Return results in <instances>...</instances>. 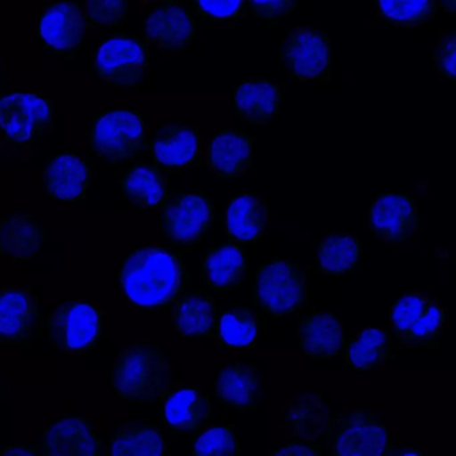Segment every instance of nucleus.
<instances>
[{
  "label": "nucleus",
  "mask_w": 456,
  "mask_h": 456,
  "mask_svg": "<svg viewBox=\"0 0 456 456\" xmlns=\"http://www.w3.org/2000/svg\"><path fill=\"white\" fill-rule=\"evenodd\" d=\"M53 118V105L49 98L38 94L7 95L0 102V125L4 140L23 145L42 134Z\"/></svg>",
  "instance_id": "obj_10"
},
{
  "label": "nucleus",
  "mask_w": 456,
  "mask_h": 456,
  "mask_svg": "<svg viewBox=\"0 0 456 456\" xmlns=\"http://www.w3.org/2000/svg\"><path fill=\"white\" fill-rule=\"evenodd\" d=\"M167 443L161 429L146 421L121 423L111 439V453L114 456H157L164 455Z\"/></svg>",
  "instance_id": "obj_30"
},
{
  "label": "nucleus",
  "mask_w": 456,
  "mask_h": 456,
  "mask_svg": "<svg viewBox=\"0 0 456 456\" xmlns=\"http://www.w3.org/2000/svg\"><path fill=\"white\" fill-rule=\"evenodd\" d=\"M39 451L47 456H95L102 453V443L86 418L68 416L44 429Z\"/></svg>",
  "instance_id": "obj_14"
},
{
  "label": "nucleus",
  "mask_w": 456,
  "mask_h": 456,
  "mask_svg": "<svg viewBox=\"0 0 456 456\" xmlns=\"http://www.w3.org/2000/svg\"><path fill=\"white\" fill-rule=\"evenodd\" d=\"M38 300L28 289L2 288L0 296V336L2 343L30 340L38 325Z\"/></svg>",
  "instance_id": "obj_17"
},
{
  "label": "nucleus",
  "mask_w": 456,
  "mask_h": 456,
  "mask_svg": "<svg viewBox=\"0 0 456 456\" xmlns=\"http://www.w3.org/2000/svg\"><path fill=\"white\" fill-rule=\"evenodd\" d=\"M200 15L215 20L241 17L249 0H191Z\"/></svg>",
  "instance_id": "obj_37"
},
{
  "label": "nucleus",
  "mask_w": 456,
  "mask_h": 456,
  "mask_svg": "<svg viewBox=\"0 0 456 456\" xmlns=\"http://www.w3.org/2000/svg\"><path fill=\"white\" fill-rule=\"evenodd\" d=\"M167 352L157 344H132L122 348L111 368V388L118 399L151 403L170 386Z\"/></svg>",
  "instance_id": "obj_2"
},
{
  "label": "nucleus",
  "mask_w": 456,
  "mask_h": 456,
  "mask_svg": "<svg viewBox=\"0 0 456 456\" xmlns=\"http://www.w3.org/2000/svg\"><path fill=\"white\" fill-rule=\"evenodd\" d=\"M370 228L384 242H399L419 225L418 205L404 194H381L368 210Z\"/></svg>",
  "instance_id": "obj_15"
},
{
  "label": "nucleus",
  "mask_w": 456,
  "mask_h": 456,
  "mask_svg": "<svg viewBox=\"0 0 456 456\" xmlns=\"http://www.w3.org/2000/svg\"><path fill=\"white\" fill-rule=\"evenodd\" d=\"M146 122L135 110H110L95 117L89 133L92 151L108 162L132 161L145 149Z\"/></svg>",
  "instance_id": "obj_3"
},
{
  "label": "nucleus",
  "mask_w": 456,
  "mask_h": 456,
  "mask_svg": "<svg viewBox=\"0 0 456 456\" xmlns=\"http://www.w3.org/2000/svg\"><path fill=\"white\" fill-rule=\"evenodd\" d=\"M253 140L234 129H224L210 138L208 162L218 177L236 178L248 172L252 164Z\"/></svg>",
  "instance_id": "obj_23"
},
{
  "label": "nucleus",
  "mask_w": 456,
  "mask_h": 456,
  "mask_svg": "<svg viewBox=\"0 0 456 456\" xmlns=\"http://www.w3.org/2000/svg\"><path fill=\"white\" fill-rule=\"evenodd\" d=\"M2 455H41V451L36 450V448L28 447H7L6 450L2 451Z\"/></svg>",
  "instance_id": "obj_41"
},
{
  "label": "nucleus",
  "mask_w": 456,
  "mask_h": 456,
  "mask_svg": "<svg viewBox=\"0 0 456 456\" xmlns=\"http://www.w3.org/2000/svg\"><path fill=\"white\" fill-rule=\"evenodd\" d=\"M282 60L293 78L298 81L324 79L332 63L330 39L322 31L292 28L282 44Z\"/></svg>",
  "instance_id": "obj_9"
},
{
  "label": "nucleus",
  "mask_w": 456,
  "mask_h": 456,
  "mask_svg": "<svg viewBox=\"0 0 456 456\" xmlns=\"http://www.w3.org/2000/svg\"><path fill=\"white\" fill-rule=\"evenodd\" d=\"M317 266L330 276H340L352 271L362 255L360 240L354 236L327 237L317 247Z\"/></svg>",
  "instance_id": "obj_32"
},
{
  "label": "nucleus",
  "mask_w": 456,
  "mask_h": 456,
  "mask_svg": "<svg viewBox=\"0 0 456 456\" xmlns=\"http://www.w3.org/2000/svg\"><path fill=\"white\" fill-rule=\"evenodd\" d=\"M92 169L78 154L62 153L52 159L42 173L47 193L57 202L81 201L90 186Z\"/></svg>",
  "instance_id": "obj_16"
},
{
  "label": "nucleus",
  "mask_w": 456,
  "mask_h": 456,
  "mask_svg": "<svg viewBox=\"0 0 456 456\" xmlns=\"http://www.w3.org/2000/svg\"><path fill=\"white\" fill-rule=\"evenodd\" d=\"M272 455H296V456H312L320 455V450L317 445H312L311 443H287L282 447L277 448L272 452Z\"/></svg>",
  "instance_id": "obj_40"
},
{
  "label": "nucleus",
  "mask_w": 456,
  "mask_h": 456,
  "mask_svg": "<svg viewBox=\"0 0 456 456\" xmlns=\"http://www.w3.org/2000/svg\"><path fill=\"white\" fill-rule=\"evenodd\" d=\"M248 260L237 242L212 247L202 263L208 284L216 289L231 290L241 284Z\"/></svg>",
  "instance_id": "obj_28"
},
{
  "label": "nucleus",
  "mask_w": 456,
  "mask_h": 456,
  "mask_svg": "<svg viewBox=\"0 0 456 456\" xmlns=\"http://www.w3.org/2000/svg\"><path fill=\"white\" fill-rule=\"evenodd\" d=\"M434 63L442 78L456 81V33L445 37L437 45Z\"/></svg>",
  "instance_id": "obj_38"
},
{
  "label": "nucleus",
  "mask_w": 456,
  "mask_h": 456,
  "mask_svg": "<svg viewBox=\"0 0 456 456\" xmlns=\"http://www.w3.org/2000/svg\"><path fill=\"white\" fill-rule=\"evenodd\" d=\"M117 277L125 297L133 305L167 308L183 292L186 268L177 255L164 248H137L122 261Z\"/></svg>",
  "instance_id": "obj_1"
},
{
  "label": "nucleus",
  "mask_w": 456,
  "mask_h": 456,
  "mask_svg": "<svg viewBox=\"0 0 456 456\" xmlns=\"http://www.w3.org/2000/svg\"><path fill=\"white\" fill-rule=\"evenodd\" d=\"M233 103L244 124L264 125L279 114L281 89L266 79H250L237 87Z\"/></svg>",
  "instance_id": "obj_24"
},
{
  "label": "nucleus",
  "mask_w": 456,
  "mask_h": 456,
  "mask_svg": "<svg viewBox=\"0 0 456 456\" xmlns=\"http://www.w3.org/2000/svg\"><path fill=\"white\" fill-rule=\"evenodd\" d=\"M392 451L388 429L375 411L356 408L338 420L333 439L338 456H380Z\"/></svg>",
  "instance_id": "obj_8"
},
{
  "label": "nucleus",
  "mask_w": 456,
  "mask_h": 456,
  "mask_svg": "<svg viewBox=\"0 0 456 456\" xmlns=\"http://www.w3.org/2000/svg\"><path fill=\"white\" fill-rule=\"evenodd\" d=\"M268 221V204L253 194L234 197L226 209V232L237 244L257 242L265 233Z\"/></svg>",
  "instance_id": "obj_25"
},
{
  "label": "nucleus",
  "mask_w": 456,
  "mask_h": 456,
  "mask_svg": "<svg viewBox=\"0 0 456 456\" xmlns=\"http://www.w3.org/2000/svg\"><path fill=\"white\" fill-rule=\"evenodd\" d=\"M119 183L130 201L143 209H153L167 204L169 186L167 177L157 167L135 165L122 175Z\"/></svg>",
  "instance_id": "obj_29"
},
{
  "label": "nucleus",
  "mask_w": 456,
  "mask_h": 456,
  "mask_svg": "<svg viewBox=\"0 0 456 456\" xmlns=\"http://www.w3.org/2000/svg\"><path fill=\"white\" fill-rule=\"evenodd\" d=\"M87 20L98 28L121 26L129 12V0H84Z\"/></svg>",
  "instance_id": "obj_36"
},
{
  "label": "nucleus",
  "mask_w": 456,
  "mask_h": 456,
  "mask_svg": "<svg viewBox=\"0 0 456 456\" xmlns=\"http://www.w3.org/2000/svg\"><path fill=\"white\" fill-rule=\"evenodd\" d=\"M164 400V416L173 431H197L205 426L212 415L209 396L199 386L167 387Z\"/></svg>",
  "instance_id": "obj_18"
},
{
  "label": "nucleus",
  "mask_w": 456,
  "mask_h": 456,
  "mask_svg": "<svg viewBox=\"0 0 456 456\" xmlns=\"http://www.w3.org/2000/svg\"><path fill=\"white\" fill-rule=\"evenodd\" d=\"M252 14L265 20H276L290 14L297 0H249Z\"/></svg>",
  "instance_id": "obj_39"
},
{
  "label": "nucleus",
  "mask_w": 456,
  "mask_h": 456,
  "mask_svg": "<svg viewBox=\"0 0 456 456\" xmlns=\"http://www.w3.org/2000/svg\"><path fill=\"white\" fill-rule=\"evenodd\" d=\"M212 201L204 194H181L165 207L164 236L172 244L189 245L201 241L210 226L213 215Z\"/></svg>",
  "instance_id": "obj_11"
},
{
  "label": "nucleus",
  "mask_w": 456,
  "mask_h": 456,
  "mask_svg": "<svg viewBox=\"0 0 456 456\" xmlns=\"http://www.w3.org/2000/svg\"><path fill=\"white\" fill-rule=\"evenodd\" d=\"M447 312L420 292L403 296L391 311V322L400 343L424 346L436 340Z\"/></svg>",
  "instance_id": "obj_7"
},
{
  "label": "nucleus",
  "mask_w": 456,
  "mask_h": 456,
  "mask_svg": "<svg viewBox=\"0 0 456 456\" xmlns=\"http://www.w3.org/2000/svg\"><path fill=\"white\" fill-rule=\"evenodd\" d=\"M175 330L186 340H200L210 336L215 330L217 306L215 298L196 292L180 298L175 304Z\"/></svg>",
  "instance_id": "obj_27"
},
{
  "label": "nucleus",
  "mask_w": 456,
  "mask_h": 456,
  "mask_svg": "<svg viewBox=\"0 0 456 456\" xmlns=\"http://www.w3.org/2000/svg\"><path fill=\"white\" fill-rule=\"evenodd\" d=\"M145 2H148V0H145Z\"/></svg>",
  "instance_id": "obj_43"
},
{
  "label": "nucleus",
  "mask_w": 456,
  "mask_h": 456,
  "mask_svg": "<svg viewBox=\"0 0 456 456\" xmlns=\"http://www.w3.org/2000/svg\"><path fill=\"white\" fill-rule=\"evenodd\" d=\"M289 436L305 443H316L330 434V411L320 395L304 392L290 403L282 416Z\"/></svg>",
  "instance_id": "obj_20"
},
{
  "label": "nucleus",
  "mask_w": 456,
  "mask_h": 456,
  "mask_svg": "<svg viewBox=\"0 0 456 456\" xmlns=\"http://www.w3.org/2000/svg\"><path fill=\"white\" fill-rule=\"evenodd\" d=\"M103 312L82 301L61 304L47 319L50 340L66 354H84L97 346L103 333Z\"/></svg>",
  "instance_id": "obj_5"
},
{
  "label": "nucleus",
  "mask_w": 456,
  "mask_h": 456,
  "mask_svg": "<svg viewBox=\"0 0 456 456\" xmlns=\"http://www.w3.org/2000/svg\"><path fill=\"white\" fill-rule=\"evenodd\" d=\"M258 316L255 311L237 308L221 316L218 325V346L224 348H248L256 344Z\"/></svg>",
  "instance_id": "obj_33"
},
{
  "label": "nucleus",
  "mask_w": 456,
  "mask_h": 456,
  "mask_svg": "<svg viewBox=\"0 0 456 456\" xmlns=\"http://www.w3.org/2000/svg\"><path fill=\"white\" fill-rule=\"evenodd\" d=\"M301 351L314 360H332L344 349L343 324L330 312H314L297 330Z\"/></svg>",
  "instance_id": "obj_22"
},
{
  "label": "nucleus",
  "mask_w": 456,
  "mask_h": 456,
  "mask_svg": "<svg viewBox=\"0 0 456 456\" xmlns=\"http://www.w3.org/2000/svg\"><path fill=\"white\" fill-rule=\"evenodd\" d=\"M391 354V336L383 328L362 330L346 349V365L356 372H367L383 364Z\"/></svg>",
  "instance_id": "obj_31"
},
{
  "label": "nucleus",
  "mask_w": 456,
  "mask_h": 456,
  "mask_svg": "<svg viewBox=\"0 0 456 456\" xmlns=\"http://www.w3.org/2000/svg\"><path fill=\"white\" fill-rule=\"evenodd\" d=\"M196 33V22L191 12L175 2L159 4L143 20L146 44L161 52L185 50Z\"/></svg>",
  "instance_id": "obj_13"
},
{
  "label": "nucleus",
  "mask_w": 456,
  "mask_h": 456,
  "mask_svg": "<svg viewBox=\"0 0 456 456\" xmlns=\"http://www.w3.org/2000/svg\"><path fill=\"white\" fill-rule=\"evenodd\" d=\"M437 0H378V12L392 25L418 26L428 20Z\"/></svg>",
  "instance_id": "obj_34"
},
{
  "label": "nucleus",
  "mask_w": 456,
  "mask_h": 456,
  "mask_svg": "<svg viewBox=\"0 0 456 456\" xmlns=\"http://www.w3.org/2000/svg\"><path fill=\"white\" fill-rule=\"evenodd\" d=\"M44 224L28 213L12 210L0 224V250L14 261L30 260L46 242Z\"/></svg>",
  "instance_id": "obj_21"
},
{
  "label": "nucleus",
  "mask_w": 456,
  "mask_h": 456,
  "mask_svg": "<svg viewBox=\"0 0 456 456\" xmlns=\"http://www.w3.org/2000/svg\"><path fill=\"white\" fill-rule=\"evenodd\" d=\"M200 132L183 125L159 129L151 143L154 161L161 167H191L199 156Z\"/></svg>",
  "instance_id": "obj_26"
},
{
  "label": "nucleus",
  "mask_w": 456,
  "mask_h": 456,
  "mask_svg": "<svg viewBox=\"0 0 456 456\" xmlns=\"http://www.w3.org/2000/svg\"><path fill=\"white\" fill-rule=\"evenodd\" d=\"M239 440L233 427H210L200 435L194 443L191 455L196 456H224L239 453Z\"/></svg>",
  "instance_id": "obj_35"
},
{
  "label": "nucleus",
  "mask_w": 456,
  "mask_h": 456,
  "mask_svg": "<svg viewBox=\"0 0 456 456\" xmlns=\"http://www.w3.org/2000/svg\"><path fill=\"white\" fill-rule=\"evenodd\" d=\"M260 391V373L255 362L221 365L217 375L213 379V394L216 399L239 410L255 408Z\"/></svg>",
  "instance_id": "obj_19"
},
{
  "label": "nucleus",
  "mask_w": 456,
  "mask_h": 456,
  "mask_svg": "<svg viewBox=\"0 0 456 456\" xmlns=\"http://www.w3.org/2000/svg\"><path fill=\"white\" fill-rule=\"evenodd\" d=\"M305 298V276L289 261L272 260L256 272L253 301L264 314L287 316L297 311Z\"/></svg>",
  "instance_id": "obj_4"
},
{
  "label": "nucleus",
  "mask_w": 456,
  "mask_h": 456,
  "mask_svg": "<svg viewBox=\"0 0 456 456\" xmlns=\"http://www.w3.org/2000/svg\"><path fill=\"white\" fill-rule=\"evenodd\" d=\"M85 9L76 2H58L45 10L38 36L47 49L57 54L76 52L84 44L89 28Z\"/></svg>",
  "instance_id": "obj_12"
},
{
  "label": "nucleus",
  "mask_w": 456,
  "mask_h": 456,
  "mask_svg": "<svg viewBox=\"0 0 456 456\" xmlns=\"http://www.w3.org/2000/svg\"><path fill=\"white\" fill-rule=\"evenodd\" d=\"M437 4L447 14H456V0H437Z\"/></svg>",
  "instance_id": "obj_42"
},
{
  "label": "nucleus",
  "mask_w": 456,
  "mask_h": 456,
  "mask_svg": "<svg viewBox=\"0 0 456 456\" xmlns=\"http://www.w3.org/2000/svg\"><path fill=\"white\" fill-rule=\"evenodd\" d=\"M149 65L146 42L137 37H111L101 45L95 57L98 76L111 87L135 86Z\"/></svg>",
  "instance_id": "obj_6"
}]
</instances>
